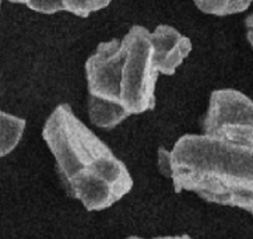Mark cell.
<instances>
[{
	"mask_svg": "<svg viewBox=\"0 0 253 239\" xmlns=\"http://www.w3.org/2000/svg\"><path fill=\"white\" fill-rule=\"evenodd\" d=\"M148 37L154 66L160 75H175L193 49L190 38L171 25L161 24L155 27L153 31H150Z\"/></svg>",
	"mask_w": 253,
	"mask_h": 239,
	"instance_id": "obj_6",
	"label": "cell"
},
{
	"mask_svg": "<svg viewBox=\"0 0 253 239\" xmlns=\"http://www.w3.org/2000/svg\"><path fill=\"white\" fill-rule=\"evenodd\" d=\"M7 1H11V3H18V4H27L28 1L31 0H7Z\"/></svg>",
	"mask_w": 253,
	"mask_h": 239,
	"instance_id": "obj_14",
	"label": "cell"
},
{
	"mask_svg": "<svg viewBox=\"0 0 253 239\" xmlns=\"http://www.w3.org/2000/svg\"><path fill=\"white\" fill-rule=\"evenodd\" d=\"M154 239H193L192 237L189 235H176V237H160V238H154Z\"/></svg>",
	"mask_w": 253,
	"mask_h": 239,
	"instance_id": "obj_13",
	"label": "cell"
},
{
	"mask_svg": "<svg viewBox=\"0 0 253 239\" xmlns=\"http://www.w3.org/2000/svg\"><path fill=\"white\" fill-rule=\"evenodd\" d=\"M126 239H146V238H140V237H129V238H126ZM151 239H154V238H151Z\"/></svg>",
	"mask_w": 253,
	"mask_h": 239,
	"instance_id": "obj_15",
	"label": "cell"
},
{
	"mask_svg": "<svg viewBox=\"0 0 253 239\" xmlns=\"http://www.w3.org/2000/svg\"><path fill=\"white\" fill-rule=\"evenodd\" d=\"M88 116L91 123L104 130H111L129 118L121 104L106 102L88 97Z\"/></svg>",
	"mask_w": 253,
	"mask_h": 239,
	"instance_id": "obj_7",
	"label": "cell"
},
{
	"mask_svg": "<svg viewBox=\"0 0 253 239\" xmlns=\"http://www.w3.org/2000/svg\"><path fill=\"white\" fill-rule=\"evenodd\" d=\"M123 52L119 40L101 42L85 62L88 97L121 104V73Z\"/></svg>",
	"mask_w": 253,
	"mask_h": 239,
	"instance_id": "obj_5",
	"label": "cell"
},
{
	"mask_svg": "<svg viewBox=\"0 0 253 239\" xmlns=\"http://www.w3.org/2000/svg\"><path fill=\"white\" fill-rule=\"evenodd\" d=\"M193 1L202 13L217 17L242 13L252 4V0H193Z\"/></svg>",
	"mask_w": 253,
	"mask_h": 239,
	"instance_id": "obj_9",
	"label": "cell"
},
{
	"mask_svg": "<svg viewBox=\"0 0 253 239\" xmlns=\"http://www.w3.org/2000/svg\"><path fill=\"white\" fill-rule=\"evenodd\" d=\"M25 6L40 14H56L65 11L63 0H31Z\"/></svg>",
	"mask_w": 253,
	"mask_h": 239,
	"instance_id": "obj_11",
	"label": "cell"
},
{
	"mask_svg": "<svg viewBox=\"0 0 253 239\" xmlns=\"http://www.w3.org/2000/svg\"><path fill=\"white\" fill-rule=\"evenodd\" d=\"M172 185L209 203L253 211V147L185 134L171 150Z\"/></svg>",
	"mask_w": 253,
	"mask_h": 239,
	"instance_id": "obj_2",
	"label": "cell"
},
{
	"mask_svg": "<svg viewBox=\"0 0 253 239\" xmlns=\"http://www.w3.org/2000/svg\"><path fill=\"white\" fill-rule=\"evenodd\" d=\"M1 1H3V0H0V10H1Z\"/></svg>",
	"mask_w": 253,
	"mask_h": 239,
	"instance_id": "obj_16",
	"label": "cell"
},
{
	"mask_svg": "<svg viewBox=\"0 0 253 239\" xmlns=\"http://www.w3.org/2000/svg\"><path fill=\"white\" fill-rule=\"evenodd\" d=\"M202 134L253 147L252 99L234 88L212 91Z\"/></svg>",
	"mask_w": 253,
	"mask_h": 239,
	"instance_id": "obj_4",
	"label": "cell"
},
{
	"mask_svg": "<svg viewBox=\"0 0 253 239\" xmlns=\"http://www.w3.org/2000/svg\"><path fill=\"white\" fill-rule=\"evenodd\" d=\"M25 119L0 111V158L8 156L18 146L25 130Z\"/></svg>",
	"mask_w": 253,
	"mask_h": 239,
	"instance_id": "obj_8",
	"label": "cell"
},
{
	"mask_svg": "<svg viewBox=\"0 0 253 239\" xmlns=\"http://www.w3.org/2000/svg\"><path fill=\"white\" fill-rule=\"evenodd\" d=\"M42 137L55 158L62 186L85 210L109 208L133 189L127 166L76 116L69 104L52 111Z\"/></svg>",
	"mask_w": 253,
	"mask_h": 239,
	"instance_id": "obj_1",
	"label": "cell"
},
{
	"mask_svg": "<svg viewBox=\"0 0 253 239\" xmlns=\"http://www.w3.org/2000/svg\"><path fill=\"white\" fill-rule=\"evenodd\" d=\"M157 166L158 171L164 175L165 178L171 179L172 178V158H171V150H167L161 147L158 149L157 153Z\"/></svg>",
	"mask_w": 253,
	"mask_h": 239,
	"instance_id": "obj_12",
	"label": "cell"
},
{
	"mask_svg": "<svg viewBox=\"0 0 253 239\" xmlns=\"http://www.w3.org/2000/svg\"><path fill=\"white\" fill-rule=\"evenodd\" d=\"M111 1L112 0H63V6L67 13L85 18L92 13L108 7Z\"/></svg>",
	"mask_w": 253,
	"mask_h": 239,
	"instance_id": "obj_10",
	"label": "cell"
},
{
	"mask_svg": "<svg viewBox=\"0 0 253 239\" xmlns=\"http://www.w3.org/2000/svg\"><path fill=\"white\" fill-rule=\"evenodd\" d=\"M150 31L133 25L122 43L123 62L119 101L129 115L144 114L155 105V87L160 73L153 60Z\"/></svg>",
	"mask_w": 253,
	"mask_h": 239,
	"instance_id": "obj_3",
	"label": "cell"
}]
</instances>
